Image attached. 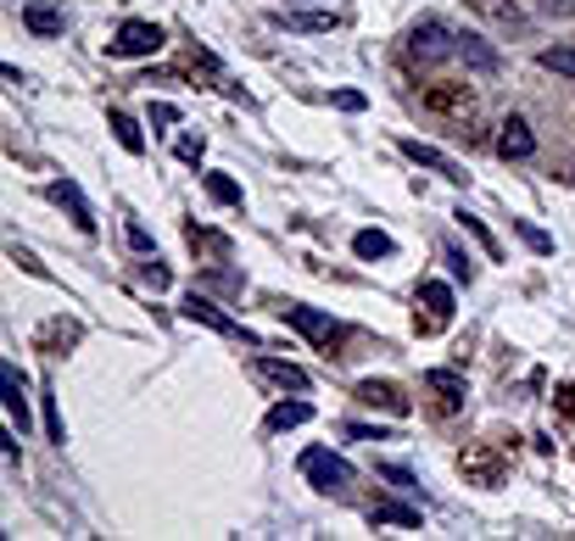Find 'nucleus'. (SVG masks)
Returning a JSON list of instances; mask_svg holds the SVG:
<instances>
[{"label": "nucleus", "mask_w": 575, "mask_h": 541, "mask_svg": "<svg viewBox=\"0 0 575 541\" xmlns=\"http://www.w3.org/2000/svg\"><path fill=\"white\" fill-rule=\"evenodd\" d=\"M347 435L352 441H386V430H375V424H347Z\"/></svg>", "instance_id": "nucleus-32"}, {"label": "nucleus", "mask_w": 575, "mask_h": 541, "mask_svg": "<svg viewBox=\"0 0 575 541\" xmlns=\"http://www.w3.org/2000/svg\"><path fill=\"white\" fill-rule=\"evenodd\" d=\"M151 123H162V129L180 123V107H174V101H151Z\"/></svg>", "instance_id": "nucleus-29"}, {"label": "nucleus", "mask_w": 575, "mask_h": 541, "mask_svg": "<svg viewBox=\"0 0 575 541\" xmlns=\"http://www.w3.org/2000/svg\"><path fill=\"white\" fill-rule=\"evenodd\" d=\"M280 318H285L291 329H302L307 340H318V346H330V340H341V318H330V313H318V307H307V302H285V307H280Z\"/></svg>", "instance_id": "nucleus-4"}, {"label": "nucleus", "mask_w": 575, "mask_h": 541, "mask_svg": "<svg viewBox=\"0 0 575 541\" xmlns=\"http://www.w3.org/2000/svg\"><path fill=\"white\" fill-rule=\"evenodd\" d=\"M0 386H7V419H12V430H23L29 435V397H23V375H18V364L7 357V364H0Z\"/></svg>", "instance_id": "nucleus-8"}, {"label": "nucleus", "mask_w": 575, "mask_h": 541, "mask_svg": "<svg viewBox=\"0 0 575 541\" xmlns=\"http://www.w3.org/2000/svg\"><path fill=\"white\" fill-rule=\"evenodd\" d=\"M180 318H191V324H202V329H213V335H240L246 346H258V335L252 329H240L213 296H202V291H191L185 302H180Z\"/></svg>", "instance_id": "nucleus-3"}, {"label": "nucleus", "mask_w": 575, "mask_h": 541, "mask_svg": "<svg viewBox=\"0 0 575 541\" xmlns=\"http://www.w3.org/2000/svg\"><path fill=\"white\" fill-rule=\"evenodd\" d=\"M274 23L291 29V34H330L336 29V12H274Z\"/></svg>", "instance_id": "nucleus-14"}, {"label": "nucleus", "mask_w": 575, "mask_h": 541, "mask_svg": "<svg viewBox=\"0 0 575 541\" xmlns=\"http://www.w3.org/2000/svg\"><path fill=\"white\" fill-rule=\"evenodd\" d=\"M408 56H414L420 67H436L447 56H458V29L447 18H425L414 23V34H408Z\"/></svg>", "instance_id": "nucleus-2"}, {"label": "nucleus", "mask_w": 575, "mask_h": 541, "mask_svg": "<svg viewBox=\"0 0 575 541\" xmlns=\"http://www.w3.org/2000/svg\"><path fill=\"white\" fill-rule=\"evenodd\" d=\"M258 375L263 380H274L280 391H307V369H296V364H285V357H258Z\"/></svg>", "instance_id": "nucleus-12"}, {"label": "nucleus", "mask_w": 575, "mask_h": 541, "mask_svg": "<svg viewBox=\"0 0 575 541\" xmlns=\"http://www.w3.org/2000/svg\"><path fill=\"white\" fill-rule=\"evenodd\" d=\"M162 40H169V34H162L156 23H145V18H129V23L118 29L112 51H118V56H156V51H162Z\"/></svg>", "instance_id": "nucleus-5"}, {"label": "nucleus", "mask_w": 575, "mask_h": 541, "mask_svg": "<svg viewBox=\"0 0 575 541\" xmlns=\"http://www.w3.org/2000/svg\"><path fill=\"white\" fill-rule=\"evenodd\" d=\"M202 151H207L202 134H180V140H174V156H180V162H202Z\"/></svg>", "instance_id": "nucleus-27"}, {"label": "nucleus", "mask_w": 575, "mask_h": 541, "mask_svg": "<svg viewBox=\"0 0 575 541\" xmlns=\"http://www.w3.org/2000/svg\"><path fill=\"white\" fill-rule=\"evenodd\" d=\"M51 202H56V207H67V213H73V224L85 229V235H96V213H90V202H85V196H78L73 178H56V185H51Z\"/></svg>", "instance_id": "nucleus-10"}, {"label": "nucleus", "mask_w": 575, "mask_h": 541, "mask_svg": "<svg viewBox=\"0 0 575 541\" xmlns=\"http://www.w3.org/2000/svg\"><path fill=\"white\" fill-rule=\"evenodd\" d=\"M425 386H431V391H442L447 402H464V397H469L464 375H447V369H431V375H425Z\"/></svg>", "instance_id": "nucleus-21"}, {"label": "nucleus", "mask_w": 575, "mask_h": 541, "mask_svg": "<svg viewBox=\"0 0 575 541\" xmlns=\"http://www.w3.org/2000/svg\"><path fill=\"white\" fill-rule=\"evenodd\" d=\"M420 302L431 307V324H447V313H453V285L425 280V285H420Z\"/></svg>", "instance_id": "nucleus-16"}, {"label": "nucleus", "mask_w": 575, "mask_h": 541, "mask_svg": "<svg viewBox=\"0 0 575 541\" xmlns=\"http://www.w3.org/2000/svg\"><path fill=\"white\" fill-rule=\"evenodd\" d=\"M302 480L313 491H324V497H341L352 486V464L341 453H330V446H307L302 453Z\"/></svg>", "instance_id": "nucleus-1"}, {"label": "nucleus", "mask_w": 575, "mask_h": 541, "mask_svg": "<svg viewBox=\"0 0 575 541\" xmlns=\"http://www.w3.org/2000/svg\"><path fill=\"white\" fill-rule=\"evenodd\" d=\"M397 151L408 156V162H420V167H431L436 178H447V185H469V173L453 162V156H442L436 145H420V140H397Z\"/></svg>", "instance_id": "nucleus-6"}, {"label": "nucleus", "mask_w": 575, "mask_h": 541, "mask_svg": "<svg viewBox=\"0 0 575 541\" xmlns=\"http://www.w3.org/2000/svg\"><path fill=\"white\" fill-rule=\"evenodd\" d=\"M107 123H112V134H118V145H123L129 156H140V151H145V134H140V123H134L129 112H107Z\"/></svg>", "instance_id": "nucleus-17"}, {"label": "nucleus", "mask_w": 575, "mask_h": 541, "mask_svg": "<svg viewBox=\"0 0 575 541\" xmlns=\"http://www.w3.org/2000/svg\"><path fill=\"white\" fill-rule=\"evenodd\" d=\"M369 524H402V530H420V513L402 508V502H375L369 508Z\"/></svg>", "instance_id": "nucleus-19"}, {"label": "nucleus", "mask_w": 575, "mask_h": 541, "mask_svg": "<svg viewBox=\"0 0 575 541\" xmlns=\"http://www.w3.org/2000/svg\"><path fill=\"white\" fill-rule=\"evenodd\" d=\"M453 218H458V224H464V229H469V235H475V240L486 246V257H503V251H498V240H491V229H486V224H480L475 213H464V207H458Z\"/></svg>", "instance_id": "nucleus-24"}, {"label": "nucleus", "mask_w": 575, "mask_h": 541, "mask_svg": "<svg viewBox=\"0 0 575 541\" xmlns=\"http://www.w3.org/2000/svg\"><path fill=\"white\" fill-rule=\"evenodd\" d=\"M207 196H213L218 207H240V202H246V196H240V185H235L229 173H207Z\"/></svg>", "instance_id": "nucleus-20"}, {"label": "nucleus", "mask_w": 575, "mask_h": 541, "mask_svg": "<svg viewBox=\"0 0 575 541\" xmlns=\"http://www.w3.org/2000/svg\"><path fill=\"white\" fill-rule=\"evenodd\" d=\"M307 419H313V408H307L302 397H291V402H274V408H269V430H274V435H280V430H296V424H307Z\"/></svg>", "instance_id": "nucleus-15"}, {"label": "nucleus", "mask_w": 575, "mask_h": 541, "mask_svg": "<svg viewBox=\"0 0 575 541\" xmlns=\"http://www.w3.org/2000/svg\"><path fill=\"white\" fill-rule=\"evenodd\" d=\"M358 402H364V408H386L391 419L408 413V397H402L397 386H386V380H364V386H358Z\"/></svg>", "instance_id": "nucleus-13"}, {"label": "nucleus", "mask_w": 575, "mask_h": 541, "mask_svg": "<svg viewBox=\"0 0 575 541\" xmlns=\"http://www.w3.org/2000/svg\"><path fill=\"white\" fill-rule=\"evenodd\" d=\"M23 29L34 40H56L62 34V7H51V0H29V7H23Z\"/></svg>", "instance_id": "nucleus-11"}, {"label": "nucleus", "mask_w": 575, "mask_h": 541, "mask_svg": "<svg viewBox=\"0 0 575 541\" xmlns=\"http://www.w3.org/2000/svg\"><path fill=\"white\" fill-rule=\"evenodd\" d=\"M498 156H503V162H531V156H536V134H531L525 118H509V123H503V134H498Z\"/></svg>", "instance_id": "nucleus-9"}, {"label": "nucleus", "mask_w": 575, "mask_h": 541, "mask_svg": "<svg viewBox=\"0 0 575 541\" xmlns=\"http://www.w3.org/2000/svg\"><path fill=\"white\" fill-rule=\"evenodd\" d=\"M375 475H380V480H391L397 491H414V486H420V480H414V475H408L402 464H375Z\"/></svg>", "instance_id": "nucleus-26"}, {"label": "nucleus", "mask_w": 575, "mask_h": 541, "mask_svg": "<svg viewBox=\"0 0 575 541\" xmlns=\"http://www.w3.org/2000/svg\"><path fill=\"white\" fill-rule=\"evenodd\" d=\"M542 67L558 73V78H575V45H547L542 51Z\"/></svg>", "instance_id": "nucleus-23"}, {"label": "nucleus", "mask_w": 575, "mask_h": 541, "mask_svg": "<svg viewBox=\"0 0 575 541\" xmlns=\"http://www.w3.org/2000/svg\"><path fill=\"white\" fill-rule=\"evenodd\" d=\"M514 235H520V240H525L536 257H553V235H547V229H536L531 218H514Z\"/></svg>", "instance_id": "nucleus-22"}, {"label": "nucleus", "mask_w": 575, "mask_h": 541, "mask_svg": "<svg viewBox=\"0 0 575 541\" xmlns=\"http://www.w3.org/2000/svg\"><path fill=\"white\" fill-rule=\"evenodd\" d=\"M330 101H336L341 112H364V107H369V101H364V89H336Z\"/></svg>", "instance_id": "nucleus-28"}, {"label": "nucleus", "mask_w": 575, "mask_h": 541, "mask_svg": "<svg viewBox=\"0 0 575 541\" xmlns=\"http://www.w3.org/2000/svg\"><path fill=\"white\" fill-rule=\"evenodd\" d=\"M458 56H464V67H469V73H480V78H491V73L503 67L498 45H491L486 34H475V29H458Z\"/></svg>", "instance_id": "nucleus-7"}, {"label": "nucleus", "mask_w": 575, "mask_h": 541, "mask_svg": "<svg viewBox=\"0 0 575 541\" xmlns=\"http://www.w3.org/2000/svg\"><path fill=\"white\" fill-rule=\"evenodd\" d=\"M140 285H145V291H169V268H162L156 257L140 262Z\"/></svg>", "instance_id": "nucleus-25"}, {"label": "nucleus", "mask_w": 575, "mask_h": 541, "mask_svg": "<svg viewBox=\"0 0 575 541\" xmlns=\"http://www.w3.org/2000/svg\"><path fill=\"white\" fill-rule=\"evenodd\" d=\"M447 262H453V274H458V280H464V285H469V257H464V251H458V246H447Z\"/></svg>", "instance_id": "nucleus-31"}, {"label": "nucleus", "mask_w": 575, "mask_h": 541, "mask_svg": "<svg viewBox=\"0 0 575 541\" xmlns=\"http://www.w3.org/2000/svg\"><path fill=\"white\" fill-rule=\"evenodd\" d=\"M352 251H358L364 262H375V257H391V251H397V240H391V235H380V229H358V235H352Z\"/></svg>", "instance_id": "nucleus-18"}, {"label": "nucleus", "mask_w": 575, "mask_h": 541, "mask_svg": "<svg viewBox=\"0 0 575 541\" xmlns=\"http://www.w3.org/2000/svg\"><path fill=\"white\" fill-rule=\"evenodd\" d=\"M123 235H129V246H134V251H151V235L140 229V218H123Z\"/></svg>", "instance_id": "nucleus-30"}]
</instances>
